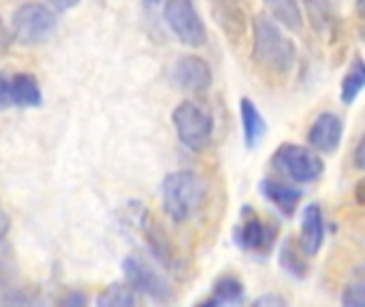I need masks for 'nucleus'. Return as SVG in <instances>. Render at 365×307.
Here are the masks:
<instances>
[{"label": "nucleus", "mask_w": 365, "mask_h": 307, "mask_svg": "<svg viewBox=\"0 0 365 307\" xmlns=\"http://www.w3.org/2000/svg\"><path fill=\"white\" fill-rule=\"evenodd\" d=\"M244 220L235 229V244L250 254H267L278 237V227L259 218L252 207H244Z\"/></svg>", "instance_id": "obj_8"}, {"label": "nucleus", "mask_w": 365, "mask_h": 307, "mask_svg": "<svg viewBox=\"0 0 365 307\" xmlns=\"http://www.w3.org/2000/svg\"><path fill=\"white\" fill-rule=\"evenodd\" d=\"M252 306L255 307H284L287 306V301L280 297V295H263V297H259V299H255L252 301Z\"/></svg>", "instance_id": "obj_25"}, {"label": "nucleus", "mask_w": 365, "mask_h": 307, "mask_svg": "<svg viewBox=\"0 0 365 307\" xmlns=\"http://www.w3.org/2000/svg\"><path fill=\"white\" fill-rule=\"evenodd\" d=\"M304 6H306V13L312 21V28L319 34L334 32L336 13L331 6V0H304Z\"/></svg>", "instance_id": "obj_20"}, {"label": "nucleus", "mask_w": 365, "mask_h": 307, "mask_svg": "<svg viewBox=\"0 0 365 307\" xmlns=\"http://www.w3.org/2000/svg\"><path fill=\"white\" fill-rule=\"evenodd\" d=\"M205 182L195 171L169 173L163 182V209L173 222H186L205 201Z\"/></svg>", "instance_id": "obj_2"}, {"label": "nucleus", "mask_w": 365, "mask_h": 307, "mask_svg": "<svg viewBox=\"0 0 365 307\" xmlns=\"http://www.w3.org/2000/svg\"><path fill=\"white\" fill-rule=\"evenodd\" d=\"M265 4L276 21H280L293 32L304 30V13L299 6V0H265Z\"/></svg>", "instance_id": "obj_17"}, {"label": "nucleus", "mask_w": 365, "mask_h": 307, "mask_svg": "<svg viewBox=\"0 0 365 307\" xmlns=\"http://www.w3.org/2000/svg\"><path fill=\"white\" fill-rule=\"evenodd\" d=\"M353 160H355V167H357V171H364V167H365V141L364 139H359V141H357V147H355Z\"/></svg>", "instance_id": "obj_27"}, {"label": "nucleus", "mask_w": 365, "mask_h": 307, "mask_svg": "<svg viewBox=\"0 0 365 307\" xmlns=\"http://www.w3.org/2000/svg\"><path fill=\"white\" fill-rule=\"evenodd\" d=\"M252 58L255 62L274 73L287 75L295 64V45L280 30L278 21L267 15H257L252 24Z\"/></svg>", "instance_id": "obj_1"}, {"label": "nucleus", "mask_w": 365, "mask_h": 307, "mask_svg": "<svg viewBox=\"0 0 365 307\" xmlns=\"http://www.w3.org/2000/svg\"><path fill=\"white\" fill-rule=\"evenodd\" d=\"M171 83L188 92H205L212 85V68L199 56H182L171 68Z\"/></svg>", "instance_id": "obj_11"}, {"label": "nucleus", "mask_w": 365, "mask_h": 307, "mask_svg": "<svg viewBox=\"0 0 365 307\" xmlns=\"http://www.w3.org/2000/svg\"><path fill=\"white\" fill-rule=\"evenodd\" d=\"M56 24H58L56 13L41 2H24L11 15L13 34L17 41L26 45L45 41L53 32Z\"/></svg>", "instance_id": "obj_6"}, {"label": "nucleus", "mask_w": 365, "mask_h": 307, "mask_svg": "<svg viewBox=\"0 0 365 307\" xmlns=\"http://www.w3.org/2000/svg\"><path fill=\"white\" fill-rule=\"evenodd\" d=\"M60 303L66 307H81L88 303V299H86V295H81L79 291H71V293H66V295L60 299Z\"/></svg>", "instance_id": "obj_26"}, {"label": "nucleus", "mask_w": 365, "mask_h": 307, "mask_svg": "<svg viewBox=\"0 0 365 307\" xmlns=\"http://www.w3.org/2000/svg\"><path fill=\"white\" fill-rule=\"evenodd\" d=\"M145 4H150V6H156V4H160V0H143Z\"/></svg>", "instance_id": "obj_32"}, {"label": "nucleus", "mask_w": 365, "mask_h": 307, "mask_svg": "<svg viewBox=\"0 0 365 307\" xmlns=\"http://www.w3.org/2000/svg\"><path fill=\"white\" fill-rule=\"evenodd\" d=\"M9 41H11V36H9V30L4 28V24L0 21V53L9 47Z\"/></svg>", "instance_id": "obj_29"}, {"label": "nucleus", "mask_w": 365, "mask_h": 307, "mask_svg": "<svg viewBox=\"0 0 365 307\" xmlns=\"http://www.w3.org/2000/svg\"><path fill=\"white\" fill-rule=\"evenodd\" d=\"M9 220L0 214V306L26 303L24 293L17 286V267L6 244Z\"/></svg>", "instance_id": "obj_10"}, {"label": "nucleus", "mask_w": 365, "mask_h": 307, "mask_svg": "<svg viewBox=\"0 0 365 307\" xmlns=\"http://www.w3.org/2000/svg\"><path fill=\"white\" fill-rule=\"evenodd\" d=\"M325 241V220L323 212L317 203H310L302 212V233H299V250L306 256H317Z\"/></svg>", "instance_id": "obj_12"}, {"label": "nucleus", "mask_w": 365, "mask_h": 307, "mask_svg": "<svg viewBox=\"0 0 365 307\" xmlns=\"http://www.w3.org/2000/svg\"><path fill=\"white\" fill-rule=\"evenodd\" d=\"M137 303L135 299V291L128 284H109L98 297H96V306L98 307H133Z\"/></svg>", "instance_id": "obj_21"}, {"label": "nucleus", "mask_w": 365, "mask_h": 307, "mask_svg": "<svg viewBox=\"0 0 365 307\" xmlns=\"http://www.w3.org/2000/svg\"><path fill=\"white\" fill-rule=\"evenodd\" d=\"M306 259H308V256L299 250V246L293 244L291 237H287V239L282 241L278 263H280V267H282L289 276L299 278V280L306 278V274H308V261H306Z\"/></svg>", "instance_id": "obj_19"}, {"label": "nucleus", "mask_w": 365, "mask_h": 307, "mask_svg": "<svg viewBox=\"0 0 365 307\" xmlns=\"http://www.w3.org/2000/svg\"><path fill=\"white\" fill-rule=\"evenodd\" d=\"M361 190H364V184H357V201H359V205L364 203V197H361Z\"/></svg>", "instance_id": "obj_30"}, {"label": "nucleus", "mask_w": 365, "mask_h": 307, "mask_svg": "<svg viewBox=\"0 0 365 307\" xmlns=\"http://www.w3.org/2000/svg\"><path fill=\"white\" fill-rule=\"evenodd\" d=\"M272 167L295 184H312L325 171V162L319 152L295 143H282L272 156Z\"/></svg>", "instance_id": "obj_4"}, {"label": "nucleus", "mask_w": 365, "mask_h": 307, "mask_svg": "<svg viewBox=\"0 0 365 307\" xmlns=\"http://www.w3.org/2000/svg\"><path fill=\"white\" fill-rule=\"evenodd\" d=\"M244 286L237 278L233 276H222L214 282L212 295L203 306H242L244 303Z\"/></svg>", "instance_id": "obj_16"}, {"label": "nucleus", "mask_w": 365, "mask_h": 307, "mask_svg": "<svg viewBox=\"0 0 365 307\" xmlns=\"http://www.w3.org/2000/svg\"><path fill=\"white\" fill-rule=\"evenodd\" d=\"M11 81V103L13 107L19 109H32V107H41L43 103V94L38 88V81L34 75L30 73H15L9 77Z\"/></svg>", "instance_id": "obj_15"}, {"label": "nucleus", "mask_w": 365, "mask_h": 307, "mask_svg": "<svg viewBox=\"0 0 365 307\" xmlns=\"http://www.w3.org/2000/svg\"><path fill=\"white\" fill-rule=\"evenodd\" d=\"M2 109H13L11 103V81L6 75H0V111Z\"/></svg>", "instance_id": "obj_24"}, {"label": "nucleus", "mask_w": 365, "mask_h": 307, "mask_svg": "<svg viewBox=\"0 0 365 307\" xmlns=\"http://www.w3.org/2000/svg\"><path fill=\"white\" fill-rule=\"evenodd\" d=\"M259 192L280 209V214H284L287 218H291L295 212H297V205L304 197V192L295 186H289V184H282L278 179H272V177H265L261 184H259Z\"/></svg>", "instance_id": "obj_13"}, {"label": "nucleus", "mask_w": 365, "mask_h": 307, "mask_svg": "<svg viewBox=\"0 0 365 307\" xmlns=\"http://www.w3.org/2000/svg\"><path fill=\"white\" fill-rule=\"evenodd\" d=\"M342 306L344 307H364L365 306V284L359 282H353L344 288L342 293Z\"/></svg>", "instance_id": "obj_23"}, {"label": "nucleus", "mask_w": 365, "mask_h": 307, "mask_svg": "<svg viewBox=\"0 0 365 307\" xmlns=\"http://www.w3.org/2000/svg\"><path fill=\"white\" fill-rule=\"evenodd\" d=\"M163 15L180 43L192 49L205 45L207 30L192 0H163Z\"/></svg>", "instance_id": "obj_5"}, {"label": "nucleus", "mask_w": 365, "mask_h": 307, "mask_svg": "<svg viewBox=\"0 0 365 307\" xmlns=\"http://www.w3.org/2000/svg\"><path fill=\"white\" fill-rule=\"evenodd\" d=\"M342 135H344V122L338 113L334 111H323L317 115V120L312 122V126L308 128V145L319 152V154H334L340 143H342Z\"/></svg>", "instance_id": "obj_9"}, {"label": "nucleus", "mask_w": 365, "mask_h": 307, "mask_svg": "<svg viewBox=\"0 0 365 307\" xmlns=\"http://www.w3.org/2000/svg\"><path fill=\"white\" fill-rule=\"evenodd\" d=\"M365 85V62L364 58L357 53L353 58V62L349 64V71L342 79V85H340V98L344 105H353L357 100V96L361 94Z\"/></svg>", "instance_id": "obj_18"}, {"label": "nucleus", "mask_w": 365, "mask_h": 307, "mask_svg": "<svg viewBox=\"0 0 365 307\" xmlns=\"http://www.w3.org/2000/svg\"><path fill=\"white\" fill-rule=\"evenodd\" d=\"M357 13L364 15V0H357Z\"/></svg>", "instance_id": "obj_31"}, {"label": "nucleus", "mask_w": 365, "mask_h": 307, "mask_svg": "<svg viewBox=\"0 0 365 307\" xmlns=\"http://www.w3.org/2000/svg\"><path fill=\"white\" fill-rule=\"evenodd\" d=\"M143 222H145V220H143ZM143 235H145V239H148L150 250H152L165 265H169V263H171V248H169V241H167V235L163 233V229H158L156 224L145 222Z\"/></svg>", "instance_id": "obj_22"}, {"label": "nucleus", "mask_w": 365, "mask_h": 307, "mask_svg": "<svg viewBox=\"0 0 365 307\" xmlns=\"http://www.w3.org/2000/svg\"><path fill=\"white\" fill-rule=\"evenodd\" d=\"M240 118H242L244 145H246L248 150H255V147L263 141V137H265V132H267V122H265L263 113L257 109L255 100L248 98V96H244V98L240 100Z\"/></svg>", "instance_id": "obj_14"}, {"label": "nucleus", "mask_w": 365, "mask_h": 307, "mask_svg": "<svg viewBox=\"0 0 365 307\" xmlns=\"http://www.w3.org/2000/svg\"><path fill=\"white\" fill-rule=\"evenodd\" d=\"M171 120H173L178 139H180V143L184 147H188L192 152H199V150H205L212 143L214 118L199 103H192V100L180 103L173 109Z\"/></svg>", "instance_id": "obj_3"}, {"label": "nucleus", "mask_w": 365, "mask_h": 307, "mask_svg": "<svg viewBox=\"0 0 365 307\" xmlns=\"http://www.w3.org/2000/svg\"><path fill=\"white\" fill-rule=\"evenodd\" d=\"M47 4H49L53 11L62 13V11H68V9L77 6V4H79V0H47Z\"/></svg>", "instance_id": "obj_28"}, {"label": "nucleus", "mask_w": 365, "mask_h": 307, "mask_svg": "<svg viewBox=\"0 0 365 307\" xmlns=\"http://www.w3.org/2000/svg\"><path fill=\"white\" fill-rule=\"evenodd\" d=\"M122 271H124V278H126V284L135 291V293H141L154 301H169L171 299V286L169 282L165 280V276H160L150 263H145L143 259L139 256H126L122 261Z\"/></svg>", "instance_id": "obj_7"}]
</instances>
